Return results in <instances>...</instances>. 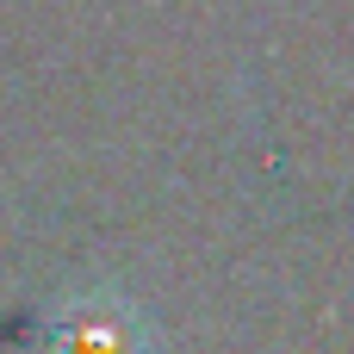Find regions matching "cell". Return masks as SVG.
I'll return each mask as SVG.
<instances>
[{"instance_id":"obj_1","label":"cell","mask_w":354,"mask_h":354,"mask_svg":"<svg viewBox=\"0 0 354 354\" xmlns=\"http://www.w3.org/2000/svg\"><path fill=\"white\" fill-rule=\"evenodd\" d=\"M37 354H156V330L118 286H81L44 317Z\"/></svg>"}]
</instances>
